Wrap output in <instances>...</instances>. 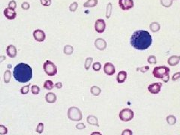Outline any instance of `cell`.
Instances as JSON below:
<instances>
[{"mask_svg":"<svg viewBox=\"0 0 180 135\" xmlns=\"http://www.w3.org/2000/svg\"><path fill=\"white\" fill-rule=\"evenodd\" d=\"M68 117L71 121L80 122L83 118L81 110L76 107H69L68 110Z\"/></svg>","mask_w":180,"mask_h":135,"instance_id":"277c9868","label":"cell"},{"mask_svg":"<svg viewBox=\"0 0 180 135\" xmlns=\"http://www.w3.org/2000/svg\"><path fill=\"white\" fill-rule=\"evenodd\" d=\"M4 16L6 17L8 20H14L17 17V12L15 11V10L11 9L9 8H6L3 11Z\"/></svg>","mask_w":180,"mask_h":135,"instance_id":"4fadbf2b","label":"cell"},{"mask_svg":"<svg viewBox=\"0 0 180 135\" xmlns=\"http://www.w3.org/2000/svg\"><path fill=\"white\" fill-rule=\"evenodd\" d=\"M154 77L161 79L164 83H168L170 80V69L167 66L155 67L152 71Z\"/></svg>","mask_w":180,"mask_h":135,"instance_id":"3957f363","label":"cell"},{"mask_svg":"<svg viewBox=\"0 0 180 135\" xmlns=\"http://www.w3.org/2000/svg\"><path fill=\"white\" fill-rule=\"evenodd\" d=\"M63 52H64L65 54L67 55V56H70V55H71L72 53H73V52H74V47L69 44L65 45L64 47Z\"/></svg>","mask_w":180,"mask_h":135,"instance_id":"7402d4cb","label":"cell"},{"mask_svg":"<svg viewBox=\"0 0 180 135\" xmlns=\"http://www.w3.org/2000/svg\"><path fill=\"white\" fill-rule=\"evenodd\" d=\"M57 97L53 92H48L45 95V100L48 104H53L57 101Z\"/></svg>","mask_w":180,"mask_h":135,"instance_id":"2e32d148","label":"cell"},{"mask_svg":"<svg viewBox=\"0 0 180 135\" xmlns=\"http://www.w3.org/2000/svg\"><path fill=\"white\" fill-rule=\"evenodd\" d=\"M106 29V24L103 19H98L95 23V30L98 33H103Z\"/></svg>","mask_w":180,"mask_h":135,"instance_id":"30bf717a","label":"cell"},{"mask_svg":"<svg viewBox=\"0 0 180 135\" xmlns=\"http://www.w3.org/2000/svg\"><path fill=\"white\" fill-rule=\"evenodd\" d=\"M21 8H22L24 10H29L30 8L29 3L27 2H23V3L21 4Z\"/></svg>","mask_w":180,"mask_h":135,"instance_id":"f35d334b","label":"cell"},{"mask_svg":"<svg viewBox=\"0 0 180 135\" xmlns=\"http://www.w3.org/2000/svg\"><path fill=\"white\" fill-rule=\"evenodd\" d=\"M54 87L57 89H61L62 87V83L61 82H57L54 84Z\"/></svg>","mask_w":180,"mask_h":135,"instance_id":"7bdbcfd3","label":"cell"},{"mask_svg":"<svg viewBox=\"0 0 180 135\" xmlns=\"http://www.w3.org/2000/svg\"><path fill=\"white\" fill-rule=\"evenodd\" d=\"M150 33L146 30H137L131 36V45L137 50H145L152 45Z\"/></svg>","mask_w":180,"mask_h":135,"instance_id":"6da1fadb","label":"cell"},{"mask_svg":"<svg viewBox=\"0 0 180 135\" xmlns=\"http://www.w3.org/2000/svg\"><path fill=\"white\" fill-rule=\"evenodd\" d=\"M126 78H127V72L125 71H121L116 76V81L119 83H122L126 80Z\"/></svg>","mask_w":180,"mask_h":135,"instance_id":"e0dca14e","label":"cell"},{"mask_svg":"<svg viewBox=\"0 0 180 135\" xmlns=\"http://www.w3.org/2000/svg\"><path fill=\"white\" fill-rule=\"evenodd\" d=\"M173 1H176V0H173Z\"/></svg>","mask_w":180,"mask_h":135,"instance_id":"bcb514c9","label":"cell"},{"mask_svg":"<svg viewBox=\"0 0 180 135\" xmlns=\"http://www.w3.org/2000/svg\"><path fill=\"white\" fill-rule=\"evenodd\" d=\"M94 44L95 47H96V49L98 50H101V51H103V50H104L105 49L107 48V42L103 38H97L95 41Z\"/></svg>","mask_w":180,"mask_h":135,"instance_id":"7c38bea8","label":"cell"},{"mask_svg":"<svg viewBox=\"0 0 180 135\" xmlns=\"http://www.w3.org/2000/svg\"><path fill=\"white\" fill-rule=\"evenodd\" d=\"M149 70V65H146V66H144V67H140V68H137V69H136V71H140V72H141L142 73H146V72H148V71Z\"/></svg>","mask_w":180,"mask_h":135,"instance_id":"8d00e7d4","label":"cell"},{"mask_svg":"<svg viewBox=\"0 0 180 135\" xmlns=\"http://www.w3.org/2000/svg\"><path fill=\"white\" fill-rule=\"evenodd\" d=\"M104 72L108 76H113L116 72V68L111 62H106L104 65Z\"/></svg>","mask_w":180,"mask_h":135,"instance_id":"9c48e42d","label":"cell"},{"mask_svg":"<svg viewBox=\"0 0 180 135\" xmlns=\"http://www.w3.org/2000/svg\"><path fill=\"white\" fill-rule=\"evenodd\" d=\"M44 123L42 122L38 123V126H37V128H36V132L38 134H42L43 131H44Z\"/></svg>","mask_w":180,"mask_h":135,"instance_id":"1f68e13d","label":"cell"},{"mask_svg":"<svg viewBox=\"0 0 180 135\" xmlns=\"http://www.w3.org/2000/svg\"><path fill=\"white\" fill-rule=\"evenodd\" d=\"M41 5L44 6H50L51 5V0H40Z\"/></svg>","mask_w":180,"mask_h":135,"instance_id":"74e56055","label":"cell"},{"mask_svg":"<svg viewBox=\"0 0 180 135\" xmlns=\"http://www.w3.org/2000/svg\"><path fill=\"white\" fill-rule=\"evenodd\" d=\"M161 4L165 8H170L173 5V0H161Z\"/></svg>","mask_w":180,"mask_h":135,"instance_id":"83f0119b","label":"cell"},{"mask_svg":"<svg viewBox=\"0 0 180 135\" xmlns=\"http://www.w3.org/2000/svg\"><path fill=\"white\" fill-rule=\"evenodd\" d=\"M11 72L10 70H7L5 71V73H4V82L5 83H8L11 81Z\"/></svg>","mask_w":180,"mask_h":135,"instance_id":"4316f807","label":"cell"},{"mask_svg":"<svg viewBox=\"0 0 180 135\" xmlns=\"http://www.w3.org/2000/svg\"><path fill=\"white\" fill-rule=\"evenodd\" d=\"M112 10H113V5H112L111 2H109V3L107 5V8H106V18L107 19H109L110 17H111Z\"/></svg>","mask_w":180,"mask_h":135,"instance_id":"cb8c5ba5","label":"cell"},{"mask_svg":"<svg viewBox=\"0 0 180 135\" xmlns=\"http://www.w3.org/2000/svg\"><path fill=\"white\" fill-rule=\"evenodd\" d=\"M90 92L94 96H98V95H100L101 92V89L100 87L96 86H93L91 87V89H90Z\"/></svg>","mask_w":180,"mask_h":135,"instance_id":"ffe728a7","label":"cell"},{"mask_svg":"<svg viewBox=\"0 0 180 135\" xmlns=\"http://www.w3.org/2000/svg\"><path fill=\"white\" fill-rule=\"evenodd\" d=\"M93 69L95 72H99L101 69V64L99 62H96L93 64Z\"/></svg>","mask_w":180,"mask_h":135,"instance_id":"d6a6232c","label":"cell"},{"mask_svg":"<svg viewBox=\"0 0 180 135\" xmlns=\"http://www.w3.org/2000/svg\"><path fill=\"white\" fill-rule=\"evenodd\" d=\"M119 5L123 11H129L134 7L133 0H119Z\"/></svg>","mask_w":180,"mask_h":135,"instance_id":"52a82bcc","label":"cell"},{"mask_svg":"<svg viewBox=\"0 0 180 135\" xmlns=\"http://www.w3.org/2000/svg\"><path fill=\"white\" fill-rule=\"evenodd\" d=\"M44 71L48 76L53 77L55 76L57 74V67L55 64L53 63V62L50 60H47L44 62Z\"/></svg>","mask_w":180,"mask_h":135,"instance_id":"5b68a950","label":"cell"},{"mask_svg":"<svg viewBox=\"0 0 180 135\" xmlns=\"http://www.w3.org/2000/svg\"><path fill=\"white\" fill-rule=\"evenodd\" d=\"M76 128H77V129H79V130H82V129L86 128V125L83 123L80 122L76 125Z\"/></svg>","mask_w":180,"mask_h":135,"instance_id":"b9f144b4","label":"cell"},{"mask_svg":"<svg viewBox=\"0 0 180 135\" xmlns=\"http://www.w3.org/2000/svg\"><path fill=\"white\" fill-rule=\"evenodd\" d=\"M161 87H162V83L160 82L158 83H153L150 84L148 86V90L151 94L153 95H157L161 92Z\"/></svg>","mask_w":180,"mask_h":135,"instance_id":"ba28073f","label":"cell"},{"mask_svg":"<svg viewBox=\"0 0 180 135\" xmlns=\"http://www.w3.org/2000/svg\"><path fill=\"white\" fill-rule=\"evenodd\" d=\"M7 56L10 58H15L17 55V47L12 44L8 45L6 48Z\"/></svg>","mask_w":180,"mask_h":135,"instance_id":"5bb4252c","label":"cell"},{"mask_svg":"<svg viewBox=\"0 0 180 135\" xmlns=\"http://www.w3.org/2000/svg\"><path fill=\"white\" fill-rule=\"evenodd\" d=\"M180 56H171L168 58V63L170 66H176L179 63Z\"/></svg>","mask_w":180,"mask_h":135,"instance_id":"9a60e30c","label":"cell"},{"mask_svg":"<svg viewBox=\"0 0 180 135\" xmlns=\"http://www.w3.org/2000/svg\"><path fill=\"white\" fill-rule=\"evenodd\" d=\"M119 117L122 122H130L134 118V112L129 108H125L121 110Z\"/></svg>","mask_w":180,"mask_h":135,"instance_id":"8992f818","label":"cell"},{"mask_svg":"<svg viewBox=\"0 0 180 135\" xmlns=\"http://www.w3.org/2000/svg\"><path fill=\"white\" fill-rule=\"evenodd\" d=\"M98 5V0H87L84 4V8H93Z\"/></svg>","mask_w":180,"mask_h":135,"instance_id":"44dd1931","label":"cell"},{"mask_svg":"<svg viewBox=\"0 0 180 135\" xmlns=\"http://www.w3.org/2000/svg\"><path fill=\"white\" fill-rule=\"evenodd\" d=\"M29 85H26L23 86L22 88L21 89V93L22 94V95H26V94H28L29 92Z\"/></svg>","mask_w":180,"mask_h":135,"instance_id":"4dcf8cb0","label":"cell"},{"mask_svg":"<svg viewBox=\"0 0 180 135\" xmlns=\"http://www.w3.org/2000/svg\"><path fill=\"white\" fill-rule=\"evenodd\" d=\"M122 135H133L132 131L130 129H125L122 132Z\"/></svg>","mask_w":180,"mask_h":135,"instance_id":"60d3db41","label":"cell"},{"mask_svg":"<svg viewBox=\"0 0 180 135\" xmlns=\"http://www.w3.org/2000/svg\"><path fill=\"white\" fill-rule=\"evenodd\" d=\"M180 79V72H176L174 74L172 77V80L173 81H176Z\"/></svg>","mask_w":180,"mask_h":135,"instance_id":"ab89813d","label":"cell"},{"mask_svg":"<svg viewBox=\"0 0 180 135\" xmlns=\"http://www.w3.org/2000/svg\"><path fill=\"white\" fill-rule=\"evenodd\" d=\"M5 59H6V57L5 56H0V63L5 61Z\"/></svg>","mask_w":180,"mask_h":135,"instance_id":"ee69618b","label":"cell"},{"mask_svg":"<svg viewBox=\"0 0 180 135\" xmlns=\"http://www.w3.org/2000/svg\"><path fill=\"white\" fill-rule=\"evenodd\" d=\"M54 87V83L52 80H47L44 81V88L47 90H52Z\"/></svg>","mask_w":180,"mask_h":135,"instance_id":"603a6c76","label":"cell"},{"mask_svg":"<svg viewBox=\"0 0 180 135\" xmlns=\"http://www.w3.org/2000/svg\"><path fill=\"white\" fill-rule=\"evenodd\" d=\"M8 134V128L3 125H0V135H5Z\"/></svg>","mask_w":180,"mask_h":135,"instance_id":"e575fe53","label":"cell"},{"mask_svg":"<svg viewBox=\"0 0 180 135\" xmlns=\"http://www.w3.org/2000/svg\"><path fill=\"white\" fill-rule=\"evenodd\" d=\"M149 29L152 32H158L161 30V26L158 22H152L149 25Z\"/></svg>","mask_w":180,"mask_h":135,"instance_id":"d6986e66","label":"cell"},{"mask_svg":"<svg viewBox=\"0 0 180 135\" xmlns=\"http://www.w3.org/2000/svg\"><path fill=\"white\" fill-rule=\"evenodd\" d=\"M93 57L86 58L84 62V68L86 71H88L89 69H90V67H91V65L92 63H93Z\"/></svg>","mask_w":180,"mask_h":135,"instance_id":"484cf974","label":"cell"},{"mask_svg":"<svg viewBox=\"0 0 180 135\" xmlns=\"http://www.w3.org/2000/svg\"><path fill=\"white\" fill-rule=\"evenodd\" d=\"M77 8H78V3H77V2H72V3L69 5V10H70V11H71V12H75L77 10Z\"/></svg>","mask_w":180,"mask_h":135,"instance_id":"f546056e","label":"cell"},{"mask_svg":"<svg viewBox=\"0 0 180 135\" xmlns=\"http://www.w3.org/2000/svg\"><path fill=\"white\" fill-rule=\"evenodd\" d=\"M8 8H11V9L15 10L16 8H17V2H16L14 0H11V1L9 2V3H8Z\"/></svg>","mask_w":180,"mask_h":135,"instance_id":"d590c367","label":"cell"},{"mask_svg":"<svg viewBox=\"0 0 180 135\" xmlns=\"http://www.w3.org/2000/svg\"><path fill=\"white\" fill-rule=\"evenodd\" d=\"M147 62L150 65H155L157 63V59L155 56H149L147 59Z\"/></svg>","mask_w":180,"mask_h":135,"instance_id":"836d02e7","label":"cell"},{"mask_svg":"<svg viewBox=\"0 0 180 135\" xmlns=\"http://www.w3.org/2000/svg\"><path fill=\"white\" fill-rule=\"evenodd\" d=\"M14 79L19 83H27L32 78V69L26 63H19L16 65L13 72Z\"/></svg>","mask_w":180,"mask_h":135,"instance_id":"7a4b0ae2","label":"cell"},{"mask_svg":"<svg viewBox=\"0 0 180 135\" xmlns=\"http://www.w3.org/2000/svg\"><path fill=\"white\" fill-rule=\"evenodd\" d=\"M33 37L35 41L38 42H43L46 38V35L43 30H35L33 32Z\"/></svg>","mask_w":180,"mask_h":135,"instance_id":"8fae6325","label":"cell"},{"mask_svg":"<svg viewBox=\"0 0 180 135\" xmlns=\"http://www.w3.org/2000/svg\"><path fill=\"white\" fill-rule=\"evenodd\" d=\"M91 135H102V134H101L100 132L95 131V132H93V133L91 134Z\"/></svg>","mask_w":180,"mask_h":135,"instance_id":"f6af8a7d","label":"cell"},{"mask_svg":"<svg viewBox=\"0 0 180 135\" xmlns=\"http://www.w3.org/2000/svg\"><path fill=\"white\" fill-rule=\"evenodd\" d=\"M86 121L87 122L89 123V125H94V126H97V127H99V124H98V118L96 117L93 115H89L87 117V119H86Z\"/></svg>","mask_w":180,"mask_h":135,"instance_id":"ac0fdd59","label":"cell"},{"mask_svg":"<svg viewBox=\"0 0 180 135\" xmlns=\"http://www.w3.org/2000/svg\"><path fill=\"white\" fill-rule=\"evenodd\" d=\"M31 92L33 95H38L40 92V87L37 85H32L31 87Z\"/></svg>","mask_w":180,"mask_h":135,"instance_id":"f1b7e54d","label":"cell"},{"mask_svg":"<svg viewBox=\"0 0 180 135\" xmlns=\"http://www.w3.org/2000/svg\"><path fill=\"white\" fill-rule=\"evenodd\" d=\"M166 121L168 125H175L176 123V117H174L173 115H170L168 116V117H167Z\"/></svg>","mask_w":180,"mask_h":135,"instance_id":"d4e9b609","label":"cell"}]
</instances>
